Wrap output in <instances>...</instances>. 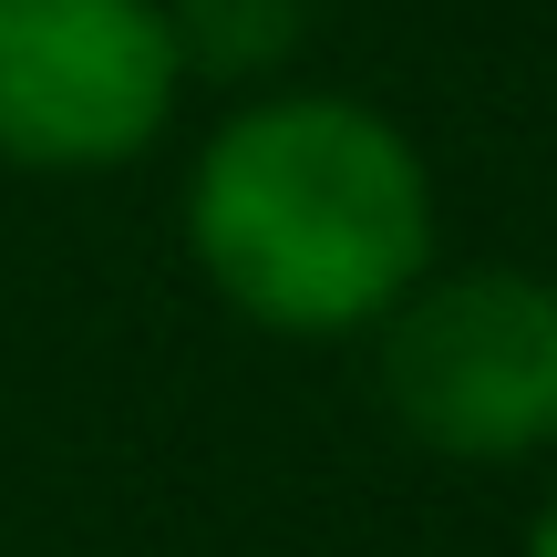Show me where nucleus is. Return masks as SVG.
Listing matches in <instances>:
<instances>
[{
  "label": "nucleus",
  "instance_id": "7ed1b4c3",
  "mask_svg": "<svg viewBox=\"0 0 557 557\" xmlns=\"http://www.w3.org/2000/svg\"><path fill=\"white\" fill-rule=\"evenodd\" d=\"M186 52L165 0H0V165L114 176L176 135Z\"/></svg>",
  "mask_w": 557,
  "mask_h": 557
},
{
  "label": "nucleus",
  "instance_id": "20e7f679",
  "mask_svg": "<svg viewBox=\"0 0 557 557\" xmlns=\"http://www.w3.org/2000/svg\"><path fill=\"white\" fill-rule=\"evenodd\" d=\"M165 21H176L186 83H227V94L289 83L310 41V0H165Z\"/></svg>",
  "mask_w": 557,
  "mask_h": 557
},
{
  "label": "nucleus",
  "instance_id": "39448f33",
  "mask_svg": "<svg viewBox=\"0 0 557 557\" xmlns=\"http://www.w3.org/2000/svg\"><path fill=\"white\" fill-rule=\"evenodd\" d=\"M517 557H557V485L537 496V517H527V537H517Z\"/></svg>",
  "mask_w": 557,
  "mask_h": 557
},
{
  "label": "nucleus",
  "instance_id": "f257e3e1",
  "mask_svg": "<svg viewBox=\"0 0 557 557\" xmlns=\"http://www.w3.org/2000/svg\"><path fill=\"white\" fill-rule=\"evenodd\" d=\"M434 165L382 103L331 83H259L186 165V259L269 341H372L434 269Z\"/></svg>",
  "mask_w": 557,
  "mask_h": 557
},
{
  "label": "nucleus",
  "instance_id": "f03ea898",
  "mask_svg": "<svg viewBox=\"0 0 557 557\" xmlns=\"http://www.w3.org/2000/svg\"><path fill=\"white\" fill-rule=\"evenodd\" d=\"M372 382L403 444L465 475H517L557 455V278L465 259L423 269L372 320Z\"/></svg>",
  "mask_w": 557,
  "mask_h": 557
}]
</instances>
